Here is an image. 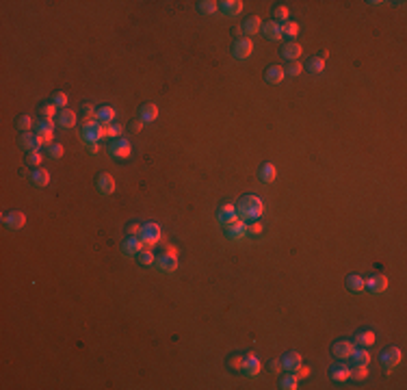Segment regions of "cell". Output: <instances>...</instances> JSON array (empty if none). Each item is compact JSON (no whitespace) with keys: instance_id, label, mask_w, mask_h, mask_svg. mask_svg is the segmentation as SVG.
<instances>
[{"instance_id":"1","label":"cell","mask_w":407,"mask_h":390,"mask_svg":"<svg viewBox=\"0 0 407 390\" xmlns=\"http://www.w3.org/2000/svg\"><path fill=\"white\" fill-rule=\"evenodd\" d=\"M236 213H238V219L240 221H260V217L264 215V204L260 197L256 195H245L243 199L238 202L236 206Z\"/></svg>"},{"instance_id":"2","label":"cell","mask_w":407,"mask_h":390,"mask_svg":"<svg viewBox=\"0 0 407 390\" xmlns=\"http://www.w3.org/2000/svg\"><path fill=\"white\" fill-rule=\"evenodd\" d=\"M80 139L85 143H100V139H104V124H100L98 119H87L83 124Z\"/></svg>"},{"instance_id":"3","label":"cell","mask_w":407,"mask_h":390,"mask_svg":"<svg viewBox=\"0 0 407 390\" xmlns=\"http://www.w3.org/2000/svg\"><path fill=\"white\" fill-rule=\"evenodd\" d=\"M139 238L143 241V247L145 249H152L154 245H158L160 241H163V230H160L158 223H143V230H141V234H139Z\"/></svg>"},{"instance_id":"4","label":"cell","mask_w":407,"mask_h":390,"mask_svg":"<svg viewBox=\"0 0 407 390\" xmlns=\"http://www.w3.org/2000/svg\"><path fill=\"white\" fill-rule=\"evenodd\" d=\"M401 360H403V351H401L399 347H388L384 353H381L379 362H381V367H384L386 373H392L401 364Z\"/></svg>"},{"instance_id":"5","label":"cell","mask_w":407,"mask_h":390,"mask_svg":"<svg viewBox=\"0 0 407 390\" xmlns=\"http://www.w3.org/2000/svg\"><path fill=\"white\" fill-rule=\"evenodd\" d=\"M251 52H254V42H251L249 37L236 39L234 42V46H232L234 59H238V61H247V59L251 57Z\"/></svg>"},{"instance_id":"6","label":"cell","mask_w":407,"mask_h":390,"mask_svg":"<svg viewBox=\"0 0 407 390\" xmlns=\"http://www.w3.org/2000/svg\"><path fill=\"white\" fill-rule=\"evenodd\" d=\"M130 152H132V146H130L128 139H113V143L108 146V154L113 158H119V161L128 158Z\"/></svg>"},{"instance_id":"7","label":"cell","mask_w":407,"mask_h":390,"mask_svg":"<svg viewBox=\"0 0 407 390\" xmlns=\"http://www.w3.org/2000/svg\"><path fill=\"white\" fill-rule=\"evenodd\" d=\"M225 237H228L230 241H243L245 237H249L247 221H240V219H236L234 223L225 226Z\"/></svg>"},{"instance_id":"8","label":"cell","mask_w":407,"mask_h":390,"mask_svg":"<svg viewBox=\"0 0 407 390\" xmlns=\"http://www.w3.org/2000/svg\"><path fill=\"white\" fill-rule=\"evenodd\" d=\"M260 371H262V362H260V358H256V353H247L243 367H240V373H243L245 377H258Z\"/></svg>"},{"instance_id":"9","label":"cell","mask_w":407,"mask_h":390,"mask_svg":"<svg viewBox=\"0 0 407 390\" xmlns=\"http://www.w3.org/2000/svg\"><path fill=\"white\" fill-rule=\"evenodd\" d=\"M386 288H388V278H386L384 273H375V276H370L364 282V291H368L373 295H381Z\"/></svg>"},{"instance_id":"10","label":"cell","mask_w":407,"mask_h":390,"mask_svg":"<svg viewBox=\"0 0 407 390\" xmlns=\"http://www.w3.org/2000/svg\"><path fill=\"white\" fill-rule=\"evenodd\" d=\"M358 349V345L353 341H336L334 347H331V353H334L338 360H349L353 356V351Z\"/></svg>"},{"instance_id":"11","label":"cell","mask_w":407,"mask_h":390,"mask_svg":"<svg viewBox=\"0 0 407 390\" xmlns=\"http://www.w3.org/2000/svg\"><path fill=\"white\" fill-rule=\"evenodd\" d=\"M2 223H4L7 230H13V232H16V230L24 228V223H26V215H24L22 211H11L2 217Z\"/></svg>"},{"instance_id":"12","label":"cell","mask_w":407,"mask_h":390,"mask_svg":"<svg viewBox=\"0 0 407 390\" xmlns=\"http://www.w3.org/2000/svg\"><path fill=\"white\" fill-rule=\"evenodd\" d=\"M219 223L221 226H230V223H234L236 219H238V213H236V206L234 204H223V206L219 208V215H217Z\"/></svg>"},{"instance_id":"13","label":"cell","mask_w":407,"mask_h":390,"mask_svg":"<svg viewBox=\"0 0 407 390\" xmlns=\"http://www.w3.org/2000/svg\"><path fill=\"white\" fill-rule=\"evenodd\" d=\"M154 267L163 273H173L178 269V256H171V254H163V256L156 258V264Z\"/></svg>"},{"instance_id":"14","label":"cell","mask_w":407,"mask_h":390,"mask_svg":"<svg viewBox=\"0 0 407 390\" xmlns=\"http://www.w3.org/2000/svg\"><path fill=\"white\" fill-rule=\"evenodd\" d=\"M262 35L269 42H279V39H284L282 35V24L275 22V20H271V22H266L262 26Z\"/></svg>"},{"instance_id":"15","label":"cell","mask_w":407,"mask_h":390,"mask_svg":"<svg viewBox=\"0 0 407 390\" xmlns=\"http://www.w3.org/2000/svg\"><path fill=\"white\" fill-rule=\"evenodd\" d=\"M95 187L102 195H113L115 193V178L110 173H100L95 180Z\"/></svg>"},{"instance_id":"16","label":"cell","mask_w":407,"mask_h":390,"mask_svg":"<svg viewBox=\"0 0 407 390\" xmlns=\"http://www.w3.org/2000/svg\"><path fill=\"white\" fill-rule=\"evenodd\" d=\"M279 362H282V368L288 373H295V368L301 364V353L299 351H286L282 358H279Z\"/></svg>"},{"instance_id":"17","label":"cell","mask_w":407,"mask_h":390,"mask_svg":"<svg viewBox=\"0 0 407 390\" xmlns=\"http://www.w3.org/2000/svg\"><path fill=\"white\" fill-rule=\"evenodd\" d=\"M139 119H141L143 124H152L158 119V107L154 102H148L143 104L141 108H139Z\"/></svg>"},{"instance_id":"18","label":"cell","mask_w":407,"mask_h":390,"mask_svg":"<svg viewBox=\"0 0 407 390\" xmlns=\"http://www.w3.org/2000/svg\"><path fill=\"white\" fill-rule=\"evenodd\" d=\"M264 78L269 85H279L286 78V72H284L282 65H269L264 72Z\"/></svg>"},{"instance_id":"19","label":"cell","mask_w":407,"mask_h":390,"mask_svg":"<svg viewBox=\"0 0 407 390\" xmlns=\"http://www.w3.org/2000/svg\"><path fill=\"white\" fill-rule=\"evenodd\" d=\"M243 7H245V2H240V0H223V2H219L221 13H223V16H230V18L238 16V13L243 11Z\"/></svg>"},{"instance_id":"20","label":"cell","mask_w":407,"mask_h":390,"mask_svg":"<svg viewBox=\"0 0 407 390\" xmlns=\"http://www.w3.org/2000/svg\"><path fill=\"white\" fill-rule=\"evenodd\" d=\"M122 249H124V254L126 256H137L141 249H145L143 247V241L139 237H128L124 241V245H122Z\"/></svg>"},{"instance_id":"21","label":"cell","mask_w":407,"mask_h":390,"mask_svg":"<svg viewBox=\"0 0 407 390\" xmlns=\"http://www.w3.org/2000/svg\"><path fill=\"white\" fill-rule=\"evenodd\" d=\"M57 124L61 128H74L76 126V113L72 111V108H61L59 111V115H57Z\"/></svg>"},{"instance_id":"22","label":"cell","mask_w":407,"mask_h":390,"mask_svg":"<svg viewBox=\"0 0 407 390\" xmlns=\"http://www.w3.org/2000/svg\"><path fill=\"white\" fill-rule=\"evenodd\" d=\"M262 20H260L258 16H251L245 20V24H243V28H240V33H245L247 37H254V35H258L260 31H262Z\"/></svg>"},{"instance_id":"23","label":"cell","mask_w":407,"mask_h":390,"mask_svg":"<svg viewBox=\"0 0 407 390\" xmlns=\"http://www.w3.org/2000/svg\"><path fill=\"white\" fill-rule=\"evenodd\" d=\"M303 54V48L299 46V43H295V42H288V43H284V48H282V57H286L288 61H299V57Z\"/></svg>"},{"instance_id":"24","label":"cell","mask_w":407,"mask_h":390,"mask_svg":"<svg viewBox=\"0 0 407 390\" xmlns=\"http://www.w3.org/2000/svg\"><path fill=\"white\" fill-rule=\"evenodd\" d=\"M115 115H117V111H115L113 107H108V104H104V107H98V111H95V119H98L100 124H113Z\"/></svg>"},{"instance_id":"25","label":"cell","mask_w":407,"mask_h":390,"mask_svg":"<svg viewBox=\"0 0 407 390\" xmlns=\"http://www.w3.org/2000/svg\"><path fill=\"white\" fill-rule=\"evenodd\" d=\"M260 180L262 182H266V184H271V182H275L278 180V167H275L273 163H264L262 167H260Z\"/></svg>"},{"instance_id":"26","label":"cell","mask_w":407,"mask_h":390,"mask_svg":"<svg viewBox=\"0 0 407 390\" xmlns=\"http://www.w3.org/2000/svg\"><path fill=\"white\" fill-rule=\"evenodd\" d=\"M31 180H33V184L35 187H48L50 184V172L48 169H43V167H37L35 172L31 173Z\"/></svg>"},{"instance_id":"27","label":"cell","mask_w":407,"mask_h":390,"mask_svg":"<svg viewBox=\"0 0 407 390\" xmlns=\"http://www.w3.org/2000/svg\"><path fill=\"white\" fill-rule=\"evenodd\" d=\"M20 146H22L26 152H35V150L42 148V143L37 141V134H31V132H24L20 137Z\"/></svg>"},{"instance_id":"28","label":"cell","mask_w":407,"mask_h":390,"mask_svg":"<svg viewBox=\"0 0 407 390\" xmlns=\"http://www.w3.org/2000/svg\"><path fill=\"white\" fill-rule=\"evenodd\" d=\"M375 341H377V334L373 329H364V332H360L355 336V345H360V347H370V345H375Z\"/></svg>"},{"instance_id":"29","label":"cell","mask_w":407,"mask_h":390,"mask_svg":"<svg viewBox=\"0 0 407 390\" xmlns=\"http://www.w3.org/2000/svg\"><path fill=\"white\" fill-rule=\"evenodd\" d=\"M329 377H331V382L343 384V382H346V379H351V368L349 367H334Z\"/></svg>"},{"instance_id":"30","label":"cell","mask_w":407,"mask_h":390,"mask_svg":"<svg viewBox=\"0 0 407 390\" xmlns=\"http://www.w3.org/2000/svg\"><path fill=\"white\" fill-rule=\"evenodd\" d=\"M364 282H366L364 278L358 276V273H353V276L346 278V288H349L351 293H362L364 291Z\"/></svg>"},{"instance_id":"31","label":"cell","mask_w":407,"mask_h":390,"mask_svg":"<svg viewBox=\"0 0 407 390\" xmlns=\"http://www.w3.org/2000/svg\"><path fill=\"white\" fill-rule=\"evenodd\" d=\"M197 9H199V13H204V16H213V13L219 11V2H214V0H199Z\"/></svg>"},{"instance_id":"32","label":"cell","mask_w":407,"mask_h":390,"mask_svg":"<svg viewBox=\"0 0 407 390\" xmlns=\"http://www.w3.org/2000/svg\"><path fill=\"white\" fill-rule=\"evenodd\" d=\"M297 384H299V379H297V375H295V373H288L286 377L279 379V388H282V390H297L299 388Z\"/></svg>"},{"instance_id":"33","label":"cell","mask_w":407,"mask_h":390,"mask_svg":"<svg viewBox=\"0 0 407 390\" xmlns=\"http://www.w3.org/2000/svg\"><path fill=\"white\" fill-rule=\"evenodd\" d=\"M137 258L143 267H152V264H156V256H154L152 249H141V252L137 254Z\"/></svg>"},{"instance_id":"34","label":"cell","mask_w":407,"mask_h":390,"mask_svg":"<svg viewBox=\"0 0 407 390\" xmlns=\"http://www.w3.org/2000/svg\"><path fill=\"white\" fill-rule=\"evenodd\" d=\"M35 134H37V141L42 143V148L43 146H52V141H54V130H35Z\"/></svg>"},{"instance_id":"35","label":"cell","mask_w":407,"mask_h":390,"mask_svg":"<svg viewBox=\"0 0 407 390\" xmlns=\"http://www.w3.org/2000/svg\"><path fill=\"white\" fill-rule=\"evenodd\" d=\"M124 128L119 124H104V137L108 139H122Z\"/></svg>"},{"instance_id":"36","label":"cell","mask_w":407,"mask_h":390,"mask_svg":"<svg viewBox=\"0 0 407 390\" xmlns=\"http://www.w3.org/2000/svg\"><path fill=\"white\" fill-rule=\"evenodd\" d=\"M351 377H353L355 382L366 379V377H368V364H355V367L351 368Z\"/></svg>"},{"instance_id":"37","label":"cell","mask_w":407,"mask_h":390,"mask_svg":"<svg viewBox=\"0 0 407 390\" xmlns=\"http://www.w3.org/2000/svg\"><path fill=\"white\" fill-rule=\"evenodd\" d=\"M282 35H284V37L295 39L299 35V24L297 22H290V20H288V22H284L282 24Z\"/></svg>"},{"instance_id":"38","label":"cell","mask_w":407,"mask_h":390,"mask_svg":"<svg viewBox=\"0 0 407 390\" xmlns=\"http://www.w3.org/2000/svg\"><path fill=\"white\" fill-rule=\"evenodd\" d=\"M325 69V59L323 57H314L308 61V72L310 74H321Z\"/></svg>"},{"instance_id":"39","label":"cell","mask_w":407,"mask_h":390,"mask_svg":"<svg viewBox=\"0 0 407 390\" xmlns=\"http://www.w3.org/2000/svg\"><path fill=\"white\" fill-rule=\"evenodd\" d=\"M349 360H353V364H370V353L366 349H355Z\"/></svg>"},{"instance_id":"40","label":"cell","mask_w":407,"mask_h":390,"mask_svg":"<svg viewBox=\"0 0 407 390\" xmlns=\"http://www.w3.org/2000/svg\"><path fill=\"white\" fill-rule=\"evenodd\" d=\"M273 18H275V22H279V24L288 22V20H290V11H288V7H284V4H279V7H275V11H273Z\"/></svg>"},{"instance_id":"41","label":"cell","mask_w":407,"mask_h":390,"mask_svg":"<svg viewBox=\"0 0 407 390\" xmlns=\"http://www.w3.org/2000/svg\"><path fill=\"white\" fill-rule=\"evenodd\" d=\"M67 102H69V98H67V93H65V91H57L52 96V104L59 108V111H61V108H67Z\"/></svg>"},{"instance_id":"42","label":"cell","mask_w":407,"mask_h":390,"mask_svg":"<svg viewBox=\"0 0 407 390\" xmlns=\"http://www.w3.org/2000/svg\"><path fill=\"white\" fill-rule=\"evenodd\" d=\"M284 72H286V76L297 78V76H301V72H303V65H301L299 61H290L288 67H284Z\"/></svg>"},{"instance_id":"43","label":"cell","mask_w":407,"mask_h":390,"mask_svg":"<svg viewBox=\"0 0 407 390\" xmlns=\"http://www.w3.org/2000/svg\"><path fill=\"white\" fill-rule=\"evenodd\" d=\"M18 128L22 130V132H31V128H33V117H31V115H22V117L18 119Z\"/></svg>"},{"instance_id":"44","label":"cell","mask_w":407,"mask_h":390,"mask_svg":"<svg viewBox=\"0 0 407 390\" xmlns=\"http://www.w3.org/2000/svg\"><path fill=\"white\" fill-rule=\"evenodd\" d=\"M243 362H245V356H238V353H234V356L228 358V367L232 368V371H240Z\"/></svg>"},{"instance_id":"45","label":"cell","mask_w":407,"mask_h":390,"mask_svg":"<svg viewBox=\"0 0 407 390\" xmlns=\"http://www.w3.org/2000/svg\"><path fill=\"white\" fill-rule=\"evenodd\" d=\"M26 165H31V167H39V165H42V152H39V150L28 152L26 154Z\"/></svg>"},{"instance_id":"46","label":"cell","mask_w":407,"mask_h":390,"mask_svg":"<svg viewBox=\"0 0 407 390\" xmlns=\"http://www.w3.org/2000/svg\"><path fill=\"white\" fill-rule=\"evenodd\" d=\"M48 156L54 158V161H59V158L63 156V146H61V143H52V146H48Z\"/></svg>"},{"instance_id":"47","label":"cell","mask_w":407,"mask_h":390,"mask_svg":"<svg viewBox=\"0 0 407 390\" xmlns=\"http://www.w3.org/2000/svg\"><path fill=\"white\" fill-rule=\"evenodd\" d=\"M39 111H42V115H43V119H52L54 115H59V113H57V107H54L52 102H50V104H43V107L39 108Z\"/></svg>"},{"instance_id":"48","label":"cell","mask_w":407,"mask_h":390,"mask_svg":"<svg viewBox=\"0 0 407 390\" xmlns=\"http://www.w3.org/2000/svg\"><path fill=\"white\" fill-rule=\"evenodd\" d=\"M247 228H249V234L251 237H260V234L264 232V226L260 221H249L247 223Z\"/></svg>"},{"instance_id":"49","label":"cell","mask_w":407,"mask_h":390,"mask_svg":"<svg viewBox=\"0 0 407 390\" xmlns=\"http://www.w3.org/2000/svg\"><path fill=\"white\" fill-rule=\"evenodd\" d=\"M126 230H128L130 237H139V234H141V230H143V223H130Z\"/></svg>"},{"instance_id":"50","label":"cell","mask_w":407,"mask_h":390,"mask_svg":"<svg viewBox=\"0 0 407 390\" xmlns=\"http://www.w3.org/2000/svg\"><path fill=\"white\" fill-rule=\"evenodd\" d=\"M295 375H297V379H303L310 375V367H303V364H299L297 368H295Z\"/></svg>"},{"instance_id":"51","label":"cell","mask_w":407,"mask_h":390,"mask_svg":"<svg viewBox=\"0 0 407 390\" xmlns=\"http://www.w3.org/2000/svg\"><path fill=\"white\" fill-rule=\"evenodd\" d=\"M130 130H132V132H141L143 122H141V119H132V122H130Z\"/></svg>"},{"instance_id":"52","label":"cell","mask_w":407,"mask_h":390,"mask_svg":"<svg viewBox=\"0 0 407 390\" xmlns=\"http://www.w3.org/2000/svg\"><path fill=\"white\" fill-rule=\"evenodd\" d=\"M284 368H282V362H279V360H273V362H271V373H282Z\"/></svg>"},{"instance_id":"53","label":"cell","mask_w":407,"mask_h":390,"mask_svg":"<svg viewBox=\"0 0 407 390\" xmlns=\"http://www.w3.org/2000/svg\"><path fill=\"white\" fill-rule=\"evenodd\" d=\"M85 146H87L89 154H98L100 152V143H85Z\"/></svg>"},{"instance_id":"54","label":"cell","mask_w":407,"mask_h":390,"mask_svg":"<svg viewBox=\"0 0 407 390\" xmlns=\"http://www.w3.org/2000/svg\"><path fill=\"white\" fill-rule=\"evenodd\" d=\"M165 254H171V256H178V247H175V245H167Z\"/></svg>"}]
</instances>
